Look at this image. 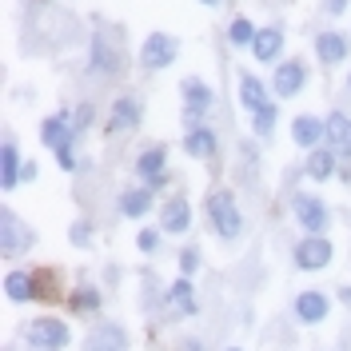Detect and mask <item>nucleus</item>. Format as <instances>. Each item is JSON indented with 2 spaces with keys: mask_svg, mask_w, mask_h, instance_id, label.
<instances>
[{
  "mask_svg": "<svg viewBox=\"0 0 351 351\" xmlns=\"http://www.w3.org/2000/svg\"><path fill=\"white\" fill-rule=\"evenodd\" d=\"M199 4H219V0H199Z\"/></svg>",
  "mask_w": 351,
  "mask_h": 351,
  "instance_id": "35",
  "label": "nucleus"
},
{
  "mask_svg": "<svg viewBox=\"0 0 351 351\" xmlns=\"http://www.w3.org/2000/svg\"><path fill=\"white\" fill-rule=\"evenodd\" d=\"M295 315H300V324H324L328 319V295L324 291H300Z\"/></svg>",
  "mask_w": 351,
  "mask_h": 351,
  "instance_id": "14",
  "label": "nucleus"
},
{
  "mask_svg": "<svg viewBox=\"0 0 351 351\" xmlns=\"http://www.w3.org/2000/svg\"><path fill=\"white\" fill-rule=\"evenodd\" d=\"M196 267H199V252L196 247H184V252H180V276H192Z\"/></svg>",
  "mask_w": 351,
  "mask_h": 351,
  "instance_id": "29",
  "label": "nucleus"
},
{
  "mask_svg": "<svg viewBox=\"0 0 351 351\" xmlns=\"http://www.w3.org/2000/svg\"><path fill=\"white\" fill-rule=\"evenodd\" d=\"M180 96H184V116L188 120H199L204 112L212 108V88L204 84V80H184V88H180Z\"/></svg>",
  "mask_w": 351,
  "mask_h": 351,
  "instance_id": "8",
  "label": "nucleus"
},
{
  "mask_svg": "<svg viewBox=\"0 0 351 351\" xmlns=\"http://www.w3.org/2000/svg\"><path fill=\"white\" fill-rule=\"evenodd\" d=\"M24 339H28L32 348L60 351V348L68 343V324H60V319H36V324H28Z\"/></svg>",
  "mask_w": 351,
  "mask_h": 351,
  "instance_id": "4",
  "label": "nucleus"
},
{
  "mask_svg": "<svg viewBox=\"0 0 351 351\" xmlns=\"http://www.w3.org/2000/svg\"><path fill=\"white\" fill-rule=\"evenodd\" d=\"M331 256H335V252H331V243L324 240V236H307V240L295 247V263H300L304 271H319V267H328Z\"/></svg>",
  "mask_w": 351,
  "mask_h": 351,
  "instance_id": "6",
  "label": "nucleus"
},
{
  "mask_svg": "<svg viewBox=\"0 0 351 351\" xmlns=\"http://www.w3.org/2000/svg\"><path fill=\"white\" fill-rule=\"evenodd\" d=\"M168 304H172L176 311H188V315L196 311V300H192V284H188V276L172 284V291H168Z\"/></svg>",
  "mask_w": 351,
  "mask_h": 351,
  "instance_id": "26",
  "label": "nucleus"
},
{
  "mask_svg": "<svg viewBox=\"0 0 351 351\" xmlns=\"http://www.w3.org/2000/svg\"><path fill=\"white\" fill-rule=\"evenodd\" d=\"M228 351H240V348H228Z\"/></svg>",
  "mask_w": 351,
  "mask_h": 351,
  "instance_id": "36",
  "label": "nucleus"
},
{
  "mask_svg": "<svg viewBox=\"0 0 351 351\" xmlns=\"http://www.w3.org/2000/svg\"><path fill=\"white\" fill-rule=\"evenodd\" d=\"M291 212L300 219V228H304L307 236H324V228H328V204L319 196H295L291 199Z\"/></svg>",
  "mask_w": 351,
  "mask_h": 351,
  "instance_id": "3",
  "label": "nucleus"
},
{
  "mask_svg": "<svg viewBox=\"0 0 351 351\" xmlns=\"http://www.w3.org/2000/svg\"><path fill=\"white\" fill-rule=\"evenodd\" d=\"M208 216H212V228H216L223 240H236L243 228V216L240 208H236V199H232V192H216V196L208 199Z\"/></svg>",
  "mask_w": 351,
  "mask_h": 351,
  "instance_id": "1",
  "label": "nucleus"
},
{
  "mask_svg": "<svg viewBox=\"0 0 351 351\" xmlns=\"http://www.w3.org/2000/svg\"><path fill=\"white\" fill-rule=\"evenodd\" d=\"M291 140L311 152L319 140H328V120H319V116H295L291 120Z\"/></svg>",
  "mask_w": 351,
  "mask_h": 351,
  "instance_id": "9",
  "label": "nucleus"
},
{
  "mask_svg": "<svg viewBox=\"0 0 351 351\" xmlns=\"http://www.w3.org/2000/svg\"><path fill=\"white\" fill-rule=\"evenodd\" d=\"M136 243H140V252H156V247H160V236H156V232H140Z\"/></svg>",
  "mask_w": 351,
  "mask_h": 351,
  "instance_id": "31",
  "label": "nucleus"
},
{
  "mask_svg": "<svg viewBox=\"0 0 351 351\" xmlns=\"http://www.w3.org/2000/svg\"><path fill=\"white\" fill-rule=\"evenodd\" d=\"M184 152L188 156H216V132L212 128H192L188 136H184Z\"/></svg>",
  "mask_w": 351,
  "mask_h": 351,
  "instance_id": "24",
  "label": "nucleus"
},
{
  "mask_svg": "<svg viewBox=\"0 0 351 351\" xmlns=\"http://www.w3.org/2000/svg\"><path fill=\"white\" fill-rule=\"evenodd\" d=\"M328 144L339 156H351V116H343V112L328 116Z\"/></svg>",
  "mask_w": 351,
  "mask_h": 351,
  "instance_id": "18",
  "label": "nucleus"
},
{
  "mask_svg": "<svg viewBox=\"0 0 351 351\" xmlns=\"http://www.w3.org/2000/svg\"><path fill=\"white\" fill-rule=\"evenodd\" d=\"M4 295L16 300V304L36 300V295H40V291H36V276H28V271H8V276H4Z\"/></svg>",
  "mask_w": 351,
  "mask_h": 351,
  "instance_id": "16",
  "label": "nucleus"
},
{
  "mask_svg": "<svg viewBox=\"0 0 351 351\" xmlns=\"http://www.w3.org/2000/svg\"><path fill=\"white\" fill-rule=\"evenodd\" d=\"M88 223H76V228H72V243H76V247H84L88 243V232H84Z\"/></svg>",
  "mask_w": 351,
  "mask_h": 351,
  "instance_id": "34",
  "label": "nucleus"
},
{
  "mask_svg": "<svg viewBox=\"0 0 351 351\" xmlns=\"http://www.w3.org/2000/svg\"><path fill=\"white\" fill-rule=\"evenodd\" d=\"M88 68H92L96 76H112V72L120 68V52H112L104 36H92V60H88Z\"/></svg>",
  "mask_w": 351,
  "mask_h": 351,
  "instance_id": "17",
  "label": "nucleus"
},
{
  "mask_svg": "<svg viewBox=\"0 0 351 351\" xmlns=\"http://www.w3.org/2000/svg\"><path fill=\"white\" fill-rule=\"evenodd\" d=\"M351 52V40L343 32H319L315 36V56L324 60V64H343Z\"/></svg>",
  "mask_w": 351,
  "mask_h": 351,
  "instance_id": "11",
  "label": "nucleus"
},
{
  "mask_svg": "<svg viewBox=\"0 0 351 351\" xmlns=\"http://www.w3.org/2000/svg\"><path fill=\"white\" fill-rule=\"evenodd\" d=\"M136 124H140V100H136V96H120V100L112 104L108 132H132Z\"/></svg>",
  "mask_w": 351,
  "mask_h": 351,
  "instance_id": "15",
  "label": "nucleus"
},
{
  "mask_svg": "<svg viewBox=\"0 0 351 351\" xmlns=\"http://www.w3.org/2000/svg\"><path fill=\"white\" fill-rule=\"evenodd\" d=\"M271 124H276V104H267V108L256 112V132H260V136H267Z\"/></svg>",
  "mask_w": 351,
  "mask_h": 351,
  "instance_id": "28",
  "label": "nucleus"
},
{
  "mask_svg": "<svg viewBox=\"0 0 351 351\" xmlns=\"http://www.w3.org/2000/svg\"><path fill=\"white\" fill-rule=\"evenodd\" d=\"M124 348H128V335H124L120 324H96L84 339V351H124Z\"/></svg>",
  "mask_w": 351,
  "mask_h": 351,
  "instance_id": "7",
  "label": "nucleus"
},
{
  "mask_svg": "<svg viewBox=\"0 0 351 351\" xmlns=\"http://www.w3.org/2000/svg\"><path fill=\"white\" fill-rule=\"evenodd\" d=\"M160 228L164 232H172V236H184L188 228H192V208H188V199H168L164 204V212H160Z\"/></svg>",
  "mask_w": 351,
  "mask_h": 351,
  "instance_id": "13",
  "label": "nucleus"
},
{
  "mask_svg": "<svg viewBox=\"0 0 351 351\" xmlns=\"http://www.w3.org/2000/svg\"><path fill=\"white\" fill-rule=\"evenodd\" d=\"M348 88H351V76H348Z\"/></svg>",
  "mask_w": 351,
  "mask_h": 351,
  "instance_id": "37",
  "label": "nucleus"
},
{
  "mask_svg": "<svg viewBox=\"0 0 351 351\" xmlns=\"http://www.w3.org/2000/svg\"><path fill=\"white\" fill-rule=\"evenodd\" d=\"M152 208V188H128V192H120V216H144Z\"/></svg>",
  "mask_w": 351,
  "mask_h": 351,
  "instance_id": "23",
  "label": "nucleus"
},
{
  "mask_svg": "<svg viewBox=\"0 0 351 351\" xmlns=\"http://www.w3.org/2000/svg\"><path fill=\"white\" fill-rule=\"evenodd\" d=\"M304 80H307V68L300 64V60H287V64L276 68V80H271V84H276V96H280V100H291V96L304 88Z\"/></svg>",
  "mask_w": 351,
  "mask_h": 351,
  "instance_id": "10",
  "label": "nucleus"
},
{
  "mask_svg": "<svg viewBox=\"0 0 351 351\" xmlns=\"http://www.w3.org/2000/svg\"><path fill=\"white\" fill-rule=\"evenodd\" d=\"M324 12H331V16L348 12V0H324Z\"/></svg>",
  "mask_w": 351,
  "mask_h": 351,
  "instance_id": "32",
  "label": "nucleus"
},
{
  "mask_svg": "<svg viewBox=\"0 0 351 351\" xmlns=\"http://www.w3.org/2000/svg\"><path fill=\"white\" fill-rule=\"evenodd\" d=\"M76 136H80V128L68 120V112H56V116H48V120H44V128H40L44 148H52V152H56V148H68Z\"/></svg>",
  "mask_w": 351,
  "mask_h": 351,
  "instance_id": "5",
  "label": "nucleus"
},
{
  "mask_svg": "<svg viewBox=\"0 0 351 351\" xmlns=\"http://www.w3.org/2000/svg\"><path fill=\"white\" fill-rule=\"evenodd\" d=\"M72 304H76V311H96V307H100V295H96L92 287H84V291H80Z\"/></svg>",
  "mask_w": 351,
  "mask_h": 351,
  "instance_id": "30",
  "label": "nucleus"
},
{
  "mask_svg": "<svg viewBox=\"0 0 351 351\" xmlns=\"http://www.w3.org/2000/svg\"><path fill=\"white\" fill-rule=\"evenodd\" d=\"M240 104L252 112V116L271 104V100H267V92H263V84L256 80V76H240Z\"/></svg>",
  "mask_w": 351,
  "mask_h": 351,
  "instance_id": "20",
  "label": "nucleus"
},
{
  "mask_svg": "<svg viewBox=\"0 0 351 351\" xmlns=\"http://www.w3.org/2000/svg\"><path fill=\"white\" fill-rule=\"evenodd\" d=\"M256 32H260V28L247 21V16H236V21H232V28H228V40L236 44V48H243V44L256 40Z\"/></svg>",
  "mask_w": 351,
  "mask_h": 351,
  "instance_id": "27",
  "label": "nucleus"
},
{
  "mask_svg": "<svg viewBox=\"0 0 351 351\" xmlns=\"http://www.w3.org/2000/svg\"><path fill=\"white\" fill-rule=\"evenodd\" d=\"M176 52H180L176 36H168V32H152V36L144 40V48H140V68H144V72H160V68H168L176 60Z\"/></svg>",
  "mask_w": 351,
  "mask_h": 351,
  "instance_id": "2",
  "label": "nucleus"
},
{
  "mask_svg": "<svg viewBox=\"0 0 351 351\" xmlns=\"http://www.w3.org/2000/svg\"><path fill=\"white\" fill-rule=\"evenodd\" d=\"M164 160H168V152H164L160 144H156V148H144V152H140V160H136V176L152 184L156 176H164Z\"/></svg>",
  "mask_w": 351,
  "mask_h": 351,
  "instance_id": "21",
  "label": "nucleus"
},
{
  "mask_svg": "<svg viewBox=\"0 0 351 351\" xmlns=\"http://www.w3.org/2000/svg\"><path fill=\"white\" fill-rule=\"evenodd\" d=\"M0 236H4V256H16V252H24V247H32V232H24L21 219H16V212H8L4 208V216H0Z\"/></svg>",
  "mask_w": 351,
  "mask_h": 351,
  "instance_id": "12",
  "label": "nucleus"
},
{
  "mask_svg": "<svg viewBox=\"0 0 351 351\" xmlns=\"http://www.w3.org/2000/svg\"><path fill=\"white\" fill-rule=\"evenodd\" d=\"M0 180H4V192H12L21 184V152L12 140H4V148H0Z\"/></svg>",
  "mask_w": 351,
  "mask_h": 351,
  "instance_id": "19",
  "label": "nucleus"
},
{
  "mask_svg": "<svg viewBox=\"0 0 351 351\" xmlns=\"http://www.w3.org/2000/svg\"><path fill=\"white\" fill-rule=\"evenodd\" d=\"M280 44H284V32L280 28H260L256 40H252V52H256V60H276L280 56Z\"/></svg>",
  "mask_w": 351,
  "mask_h": 351,
  "instance_id": "22",
  "label": "nucleus"
},
{
  "mask_svg": "<svg viewBox=\"0 0 351 351\" xmlns=\"http://www.w3.org/2000/svg\"><path fill=\"white\" fill-rule=\"evenodd\" d=\"M88 124H92V104H84V108L76 112V128L84 132V128H88Z\"/></svg>",
  "mask_w": 351,
  "mask_h": 351,
  "instance_id": "33",
  "label": "nucleus"
},
{
  "mask_svg": "<svg viewBox=\"0 0 351 351\" xmlns=\"http://www.w3.org/2000/svg\"><path fill=\"white\" fill-rule=\"evenodd\" d=\"M335 148H311V156H307V176L311 180H331V172H335Z\"/></svg>",
  "mask_w": 351,
  "mask_h": 351,
  "instance_id": "25",
  "label": "nucleus"
}]
</instances>
